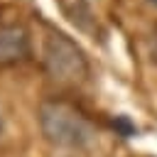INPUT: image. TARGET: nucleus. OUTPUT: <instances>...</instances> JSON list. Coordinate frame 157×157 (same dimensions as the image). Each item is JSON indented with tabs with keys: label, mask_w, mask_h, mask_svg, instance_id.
Masks as SVG:
<instances>
[{
	"label": "nucleus",
	"mask_w": 157,
	"mask_h": 157,
	"mask_svg": "<svg viewBox=\"0 0 157 157\" xmlns=\"http://www.w3.org/2000/svg\"><path fill=\"white\" fill-rule=\"evenodd\" d=\"M29 52H32L29 32L20 22L0 25V69H10L27 61Z\"/></svg>",
	"instance_id": "3"
},
{
	"label": "nucleus",
	"mask_w": 157,
	"mask_h": 157,
	"mask_svg": "<svg viewBox=\"0 0 157 157\" xmlns=\"http://www.w3.org/2000/svg\"><path fill=\"white\" fill-rule=\"evenodd\" d=\"M37 120H39V130L44 140L61 150H81L93 137V128L88 118L74 103L61 101V98L44 101L39 105Z\"/></svg>",
	"instance_id": "1"
},
{
	"label": "nucleus",
	"mask_w": 157,
	"mask_h": 157,
	"mask_svg": "<svg viewBox=\"0 0 157 157\" xmlns=\"http://www.w3.org/2000/svg\"><path fill=\"white\" fill-rule=\"evenodd\" d=\"M2 130H5V120H2V115H0V135H2Z\"/></svg>",
	"instance_id": "5"
},
{
	"label": "nucleus",
	"mask_w": 157,
	"mask_h": 157,
	"mask_svg": "<svg viewBox=\"0 0 157 157\" xmlns=\"http://www.w3.org/2000/svg\"><path fill=\"white\" fill-rule=\"evenodd\" d=\"M152 54H155V56H152V59H155V61H157V37H155V49H152Z\"/></svg>",
	"instance_id": "4"
},
{
	"label": "nucleus",
	"mask_w": 157,
	"mask_h": 157,
	"mask_svg": "<svg viewBox=\"0 0 157 157\" xmlns=\"http://www.w3.org/2000/svg\"><path fill=\"white\" fill-rule=\"evenodd\" d=\"M147 2H150V5H155V7H157V0H147Z\"/></svg>",
	"instance_id": "6"
},
{
	"label": "nucleus",
	"mask_w": 157,
	"mask_h": 157,
	"mask_svg": "<svg viewBox=\"0 0 157 157\" xmlns=\"http://www.w3.org/2000/svg\"><path fill=\"white\" fill-rule=\"evenodd\" d=\"M42 64H44V71L56 83L76 86V83L86 81V76H88V59H86L83 49L61 32H49L44 37Z\"/></svg>",
	"instance_id": "2"
}]
</instances>
